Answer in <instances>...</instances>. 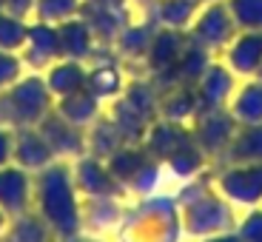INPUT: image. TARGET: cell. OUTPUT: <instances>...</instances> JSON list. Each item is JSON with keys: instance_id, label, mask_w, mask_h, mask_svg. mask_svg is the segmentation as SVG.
<instances>
[{"instance_id": "obj_5", "label": "cell", "mask_w": 262, "mask_h": 242, "mask_svg": "<svg viewBox=\"0 0 262 242\" xmlns=\"http://www.w3.org/2000/svg\"><path fill=\"white\" fill-rule=\"evenodd\" d=\"M228 60L236 72H259L262 69V32H236L228 43Z\"/></svg>"}, {"instance_id": "obj_11", "label": "cell", "mask_w": 262, "mask_h": 242, "mask_svg": "<svg viewBox=\"0 0 262 242\" xmlns=\"http://www.w3.org/2000/svg\"><path fill=\"white\" fill-rule=\"evenodd\" d=\"M20 74V60L12 52H0V85L12 83Z\"/></svg>"}, {"instance_id": "obj_13", "label": "cell", "mask_w": 262, "mask_h": 242, "mask_svg": "<svg viewBox=\"0 0 262 242\" xmlns=\"http://www.w3.org/2000/svg\"><path fill=\"white\" fill-rule=\"evenodd\" d=\"M3 9L12 14H20V17H29L34 12V0H3Z\"/></svg>"}, {"instance_id": "obj_6", "label": "cell", "mask_w": 262, "mask_h": 242, "mask_svg": "<svg viewBox=\"0 0 262 242\" xmlns=\"http://www.w3.org/2000/svg\"><path fill=\"white\" fill-rule=\"evenodd\" d=\"M157 23L145 14L143 20H131L128 26L120 32V37H117V43H120V49H125V52H148L151 49V40H154V34H157Z\"/></svg>"}, {"instance_id": "obj_16", "label": "cell", "mask_w": 262, "mask_h": 242, "mask_svg": "<svg viewBox=\"0 0 262 242\" xmlns=\"http://www.w3.org/2000/svg\"><path fill=\"white\" fill-rule=\"evenodd\" d=\"M0 12H3V0H0Z\"/></svg>"}, {"instance_id": "obj_8", "label": "cell", "mask_w": 262, "mask_h": 242, "mask_svg": "<svg viewBox=\"0 0 262 242\" xmlns=\"http://www.w3.org/2000/svg\"><path fill=\"white\" fill-rule=\"evenodd\" d=\"M83 0H34V20H43V23H63L69 17H77Z\"/></svg>"}, {"instance_id": "obj_9", "label": "cell", "mask_w": 262, "mask_h": 242, "mask_svg": "<svg viewBox=\"0 0 262 242\" xmlns=\"http://www.w3.org/2000/svg\"><path fill=\"white\" fill-rule=\"evenodd\" d=\"M239 32H262V0H225Z\"/></svg>"}, {"instance_id": "obj_17", "label": "cell", "mask_w": 262, "mask_h": 242, "mask_svg": "<svg viewBox=\"0 0 262 242\" xmlns=\"http://www.w3.org/2000/svg\"><path fill=\"white\" fill-rule=\"evenodd\" d=\"M205 3H208V0H205Z\"/></svg>"}, {"instance_id": "obj_4", "label": "cell", "mask_w": 262, "mask_h": 242, "mask_svg": "<svg viewBox=\"0 0 262 242\" xmlns=\"http://www.w3.org/2000/svg\"><path fill=\"white\" fill-rule=\"evenodd\" d=\"M57 40H60V54L69 60H80L94 49V32L89 29L83 17H69L63 23H57Z\"/></svg>"}, {"instance_id": "obj_1", "label": "cell", "mask_w": 262, "mask_h": 242, "mask_svg": "<svg viewBox=\"0 0 262 242\" xmlns=\"http://www.w3.org/2000/svg\"><path fill=\"white\" fill-rule=\"evenodd\" d=\"M236 23L231 17L225 0H208L200 12H196L194 23H191V32H188V40L203 46L205 52L211 49H223L228 46L231 40L236 37Z\"/></svg>"}, {"instance_id": "obj_15", "label": "cell", "mask_w": 262, "mask_h": 242, "mask_svg": "<svg viewBox=\"0 0 262 242\" xmlns=\"http://www.w3.org/2000/svg\"><path fill=\"white\" fill-rule=\"evenodd\" d=\"M137 3H140V6H148V3H151V0H137Z\"/></svg>"}, {"instance_id": "obj_10", "label": "cell", "mask_w": 262, "mask_h": 242, "mask_svg": "<svg viewBox=\"0 0 262 242\" xmlns=\"http://www.w3.org/2000/svg\"><path fill=\"white\" fill-rule=\"evenodd\" d=\"M83 80H85V74L74 60H69V63H63V65H54V72H52V85L54 89H63V92L77 89Z\"/></svg>"}, {"instance_id": "obj_12", "label": "cell", "mask_w": 262, "mask_h": 242, "mask_svg": "<svg viewBox=\"0 0 262 242\" xmlns=\"http://www.w3.org/2000/svg\"><path fill=\"white\" fill-rule=\"evenodd\" d=\"M239 108H245V112H251V114L262 112V85H248V89H245L243 97H239Z\"/></svg>"}, {"instance_id": "obj_14", "label": "cell", "mask_w": 262, "mask_h": 242, "mask_svg": "<svg viewBox=\"0 0 262 242\" xmlns=\"http://www.w3.org/2000/svg\"><path fill=\"white\" fill-rule=\"evenodd\" d=\"M89 6H103V9H131V0H83Z\"/></svg>"}, {"instance_id": "obj_7", "label": "cell", "mask_w": 262, "mask_h": 242, "mask_svg": "<svg viewBox=\"0 0 262 242\" xmlns=\"http://www.w3.org/2000/svg\"><path fill=\"white\" fill-rule=\"evenodd\" d=\"M29 34V20L12 12H0V52H17L23 49Z\"/></svg>"}, {"instance_id": "obj_2", "label": "cell", "mask_w": 262, "mask_h": 242, "mask_svg": "<svg viewBox=\"0 0 262 242\" xmlns=\"http://www.w3.org/2000/svg\"><path fill=\"white\" fill-rule=\"evenodd\" d=\"M205 0H151L148 6V17L157 23L160 29H185L194 23L196 12L203 9Z\"/></svg>"}, {"instance_id": "obj_18", "label": "cell", "mask_w": 262, "mask_h": 242, "mask_svg": "<svg viewBox=\"0 0 262 242\" xmlns=\"http://www.w3.org/2000/svg\"><path fill=\"white\" fill-rule=\"evenodd\" d=\"M259 72H262V69H259Z\"/></svg>"}, {"instance_id": "obj_3", "label": "cell", "mask_w": 262, "mask_h": 242, "mask_svg": "<svg viewBox=\"0 0 262 242\" xmlns=\"http://www.w3.org/2000/svg\"><path fill=\"white\" fill-rule=\"evenodd\" d=\"M23 52H26L29 63H34V65L52 63L60 54L57 26H54V23H43V20L29 23V34H26V43H23Z\"/></svg>"}]
</instances>
